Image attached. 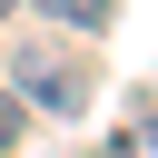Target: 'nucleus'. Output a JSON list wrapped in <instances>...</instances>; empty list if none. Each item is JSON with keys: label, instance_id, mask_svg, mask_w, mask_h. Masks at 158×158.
I'll return each instance as SVG.
<instances>
[{"label": "nucleus", "instance_id": "7ed1b4c3", "mask_svg": "<svg viewBox=\"0 0 158 158\" xmlns=\"http://www.w3.org/2000/svg\"><path fill=\"white\" fill-rule=\"evenodd\" d=\"M20 128H30V109H20V89H10V79H0V158H10V148H20Z\"/></svg>", "mask_w": 158, "mask_h": 158}, {"label": "nucleus", "instance_id": "39448f33", "mask_svg": "<svg viewBox=\"0 0 158 158\" xmlns=\"http://www.w3.org/2000/svg\"><path fill=\"white\" fill-rule=\"evenodd\" d=\"M0 10H20V0H0Z\"/></svg>", "mask_w": 158, "mask_h": 158}, {"label": "nucleus", "instance_id": "20e7f679", "mask_svg": "<svg viewBox=\"0 0 158 158\" xmlns=\"http://www.w3.org/2000/svg\"><path fill=\"white\" fill-rule=\"evenodd\" d=\"M118 158H158V118H128L118 128Z\"/></svg>", "mask_w": 158, "mask_h": 158}, {"label": "nucleus", "instance_id": "f257e3e1", "mask_svg": "<svg viewBox=\"0 0 158 158\" xmlns=\"http://www.w3.org/2000/svg\"><path fill=\"white\" fill-rule=\"evenodd\" d=\"M10 89H20V109H49V118H79L89 109V59H69V49H49V40H30V49H10V69H0Z\"/></svg>", "mask_w": 158, "mask_h": 158}, {"label": "nucleus", "instance_id": "f03ea898", "mask_svg": "<svg viewBox=\"0 0 158 158\" xmlns=\"http://www.w3.org/2000/svg\"><path fill=\"white\" fill-rule=\"evenodd\" d=\"M30 10H40V20H59V30H79V40H99L118 0H30Z\"/></svg>", "mask_w": 158, "mask_h": 158}, {"label": "nucleus", "instance_id": "423d86ee", "mask_svg": "<svg viewBox=\"0 0 158 158\" xmlns=\"http://www.w3.org/2000/svg\"><path fill=\"white\" fill-rule=\"evenodd\" d=\"M99 158H118V148H99Z\"/></svg>", "mask_w": 158, "mask_h": 158}]
</instances>
